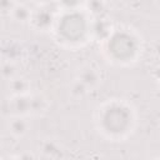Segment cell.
I'll return each instance as SVG.
<instances>
[{"mask_svg":"<svg viewBox=\"0 0 160 160\" xmlns=\"http://www.w3.org/2000/svg\"><path fill=\"white\" fill-rule=\"evenodd\" d=\"M138 124L135 108L125 99H109L98 106L95 126L109 141H124L132 135Z\"/></svg>","mask_w":160,"mask_h":160,"instance_id":"6da1fadb","label":"cell"},{"mask_svg":"<svg viewBox=\"0 0 160 160\" xmlns=\"http://www.w3.org/2000/svg\"><path fill=\"white\" fill-rule=\"evenodd\" d=\"M101 51L105 59L114 65H132L141 56V38L130 28H114L110 35L101 41Z\"/></svg>","mask_w":160,"mask_h":160,"instance_id":"7a4b0ae2","label":"cell"},{"mask_svg":"<svg viewBox=\"0 0 160 160\" xmlns=\"http://www.w3.org/2000/svg\"><path fill=\"white\" fill-rule=\"evenodd\" d=\"M90 19L84 9L61 11L52 26L56 40L68 48L82 46L90 39Z\"/></svg>","mask_w":160,"mask_h":160,"instance_id":"3957f363","label":"cell"},{"mask_svg":"<svg viewBox=\"0 0 160 160\" xmlns=\"http://www.w3.org/2000/svg\"><path fill=\"white\" fill-rule=\"evenodd\" d=\"M55 18L56 15L51 10H49L45 5H42L41 8L31 12L29 24L38 31H49V30H52Z\"/></svg>","mask_w":160,"mask_h":160,"instance_id":"277c9868","label":"cell"},{"mask_svg":"<svg viewBox=\"0 0 160 160\" xmlns=\"http://www.w3.org/2000/svg\"><path fill=\"white\" fill-rule=\"evenodd\" d=\"M112 29L114 26L111 21L105 15L90 19V39L92 40H98L101 42L110 35Z\"/></svg>","mask_w":160,"mask_h":160,"instance_id":"5b68a950","label":"cell"},{"mask_svg":"<svg viewBox=\"0 0 160 160\" xmlns=\"http://www.w3.org/2000/svg\"><path fill=\"white\" fill-rule=\"evenodd\" d=\"M8 114L9 115H30V94L24 95H12L8 101Z\"/></svg>","mask_w":160,"mask_h":160,"instance_id":"8992f818","label":"cell"},{"mask_svg":"<svg viewBox=\"0 0 160 160\" xmlns=\"http://www.w3.org/2000/svg\"><path fill=\"white\" fill-rule=\"evenodd\" d=\"M76 79H79L90 91L95 90L100 82H101V76L98 69H95L91 65H84L78 70Z\"/></svg>","mask_w":160,"mask_h":160,"instance_id":"52a82bcc","label":"cell"},{"mask_svg":"<svg viewBox=\"0 0 160 160\" xmlns=\"http://www.w3.org/2000/svg\"><path fill=\"white\" fill-rule=\"evenodd\" d=\"M6 128L9 130V132L16 138H24L29 130H30V122L28 121L26 116H21V115H11L6 122Z\"/></svg>","mask_w":160,"mask_h":160,"instance_id":"ba28073f","label":"cell"},{"mask_svg":"<svg viewBox=\"0 0 160 160\" xmlns=\"http://www.w3.org/2000/svg\"><path fill=\"white\" fill-rule=\"evenodd\" d=\"M22 54H24L22 45L15 40H9L0 46V56L2 61L16 62L22 58Z\"/></svg>","mask_w":160,"mask_h":160,"instance_id":"9c48e42d","label":"cell"},{"mask_svg":"<svg viewBox=\"0 0 160 160\" xmlns=\"http://www.w3.org/2000/svg\"><path fill=\"white\" fill-rule=\"evenodd\" d=\"M39 151L41 152L42 158H48V159H58V158H62L64 156V148L62 145L54 140V139H46L44 140L40 146H39Z\"/></svg>","mask_w":160,"mask_h":160,"instance_id":"30bf717a","label":"cell"},{"mask_svg":"<svg viewBox=\"0 0 160 160\" xmlns=\"http://www.w3.org/2000/svg\"><path fill=\"white\" fill-rule=\"evenodd\" d=\"M49 108V101L42 94H30V115H42Z\"/></svg>","mask_w":160,"mask_h":160,"instance_id":"8fae6325","label":"cell"},{"mask_svg":"<svg viewBox=\"0 0 160 160\" xmlns=\"http://www.w3.org/2000/svg\"><path fill=\"white\" fill-rule=\"evenodd\" d=\"M9 89L12 95L30 94V81L24 76L16 75L11 80H9Z\"/></svg>","mask_w":160,"mask_h":160,"instance_id":"7c38bea8","label":"cell"},{"mask_svg":"<svg viewBox=\"0 0 160 160\" xmlns=\"http://www.w3.org/2000/svg\"><path fill=\"white\" fill-rule=\"evenodd\" d=\"M106 5H108V2H105L104 0H85L82 9L91 18H95V16H102V15H105Z\"/></svg>","mask_w":160,"mask_h":160,"instance_id":"4fadbf2b","label":"cell"},{"mask_svg":"<svg viewBox=\"0 0 160 160\" xmlns=\"http://www.w3.org/2000/svg\"><path fill=\"white\" fill-rule=\"evenodd\" d=\"M31 12L32 11L28 5L16 2V5L12 8L9 16L14 21H18V22H29L30 18H31Z\"/></svg>","mask_w":160,"mask_h":160,"instance_id":"5bb4252c","label":"cell"},{"mask_svg":"<svg viewBox=\"0 0 160 160\" xmlns=\"http://www.w3.org/2000/svg\"><path fill=\"white\" fill-rule=\"evenodd\" d=\"M89 91L90 90L76 78L69 85V95H70V98L72 100H81V99H84L89 94Z\"/></svg>","mask_w":160,"mask_h":160,"instance_id":"9a60e30c","label":"cell"},{"mask_svg":"<svg viewBox=\"0 0 160 160\" xmlns=\"http://www.w3.org/2000/svg\"><path fill=\"white\" fill-rule=\"evenodd\" d=\"M0 75L2 79L5 80H11L12 78H15L18 75V68H16V62H11V61H2L0 65Z\"/></svg>","mask_w":160,"mask_h":160,"instance_id":"2e32d148","label":"cell"},{"mask_svg":"<svg viewBox=\"0 0 160 160\" xmlns=\"http://www.w3.org/2000/svg\"><path fill=\"white\" fill-rule=\"evenodd\" d=\"M55 1L61 11H69V10L82 9L85 0H55Z\"/></svg>","mask_w":160,"mask_h":160,"instance_id":"e0dca14e","label":"cell"},{"mask_svg":"<svg viewBox=\"0 0 160 160\" xmlns=\"http://www.w3.org/2000/svg\"><path fill=\"white\" fill-rule=\"evenodd\" d=\"M15 5H16V0H0V14L10 15Z\"/></svg>","mask_w":160,"mask_h":160,"instance_id":"ac0fdd59","label":"cell"},{"mask_svg":"<svg viewBox=\"0 0 160 160\" xmlns=\"http://www.w3.org/2000/svg\"><path fill=\"white\" fill-rule=\"evenodd\" d=\"M38 1H39L41 5H46L48 2H50V1H52V0H38Z\"/></svg>","mask_w":160,"mask_h":160,"instance_id":"d6986e66","label":"cell"},{"mask_svg":"<svg viewBox=\"0 0 160 160\" xmlns=\"http://www.w3.org/2000/svg\"><path fill=\"white\" fill-rule=\"evenodd\" d=\"M105 2H109V1H115V0H104Z\"/></svg>","mask_w":160,"mask_h":160,"instance_id":"ffe728a7","label":"cell"}]
</instances>
